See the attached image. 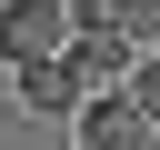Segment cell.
Returning a JSON list of instances; mask_svg holds the SVG:
<instances>
[{
	"mask_svg": "<svg viewBox=\"0 0 160 150\" xmlns=\"http://www.w3.org/2000/svg\"><path fill=\"white\" fill-rule=\"evenodd\" d=\"M130 60H140V40H130L120 20H110V30H70V40H60V70H70L80 90H120V80H130Z\"/></svg>",
	"mask_w": 160,
	"mask_h": 150,
	"instance_id": "obj_1",
	"label": "cell"
},
{
	"mask_svg": "<svg viewBox=\"0 0 160 150\" xmlns=\"http://www.w3.org/2000/svg\"><path fill=\"white\" fill-rule=\"evenodd\" d=\"M60 40H70V10L60 0H0V60L20 70V60H60Z\"/></svg>",
	"mask_w": 160,
	"mask_h": 150,
	"instance_id": "obj_2",
	"label": "cell"
},
{
	"mask_svg": "<svg viewBox=\"0 0 160 150\" xmlns=\"http://www.w3.org/2000/svg\"><path fill=\"white\" fill-rule=\"evenodd\" d=\"M70 140H80V150H140V140H150V120H140L120 90H90V100L70 110Z\"/></svg>",
	"mask_w": 160,
	"mask_h": 150,
	"instance_id": "obj_3",
	"label": "cell"
},
{
	"mask_svg": "<svg viewBox=\"0 0 160 150\" xmlns=\"http://www.w3.org/2000/svg\"><path fill=\"white\" fill-rule=\"evenodd\" d=\"M80 100H90V90H80L60 60H20V110H40V120H70Z\"/></svg>",
	"mask_w": 160,
	"mask_h": 150,
	"instance_id": "obj_4",
	"label": "cell"
},
{
	"mask_svg": "<svg viewBox=\"0 0 160 150\" xmlns=\"http://www.w3.org/2000/svg\"><path fill=\"white\" fill-rule=\"evenodd\" d=\"M120 100H130V110H140V120L160 130V50H140V60H130V80H120Z\"/></svg>",
	"mask_w": 160,
	"mask_h": 150,
	"instance_id": "obj_5",
	"label": "cell"
},
{
	"mask_svg": "<svg viewBox=\"0 0 160 150\" xmlns=\"http://www.w3.org/2000/svg\"><path fill=\"white\" fill-rule=\"evenodd\" d=\"M120 30H130V40L150 50V40H160V0H120Z\"/></svg>",
	"mask_w": 160,
	"mask_h": 150,
	"instance_id": "obj_6",
	"label": "cell"
},
{
	"mask_svg": "<svg viewBox=\"0 0 160 150\" xmlns=\"http://www.w3.org/2000/svg\"><path fill=\"white\" fill-rule=\"evenodd\" d=\"M60 10H70V30H110L120 20V0H60Z\"/></svg>",
	"mask_w": 160,
	"mask_h": 150,
	"instance_id": "obj_7",
	"label": "cell"
},
{
	"mask_svg": "<svg viewBox=\"0 0 160 150\" xmlns=\"http://www.w3.org/2000/svg\"><path fill=\"white\" fill-rule=\"evenodd\" d=\"M140 150H160V130H150V140H140Z\"/></svg>",
	"mask_w": 160,
	"mask_h": 150,
	"instance_id": "obj_8",
	"label": "cell"
}]
</instances>
